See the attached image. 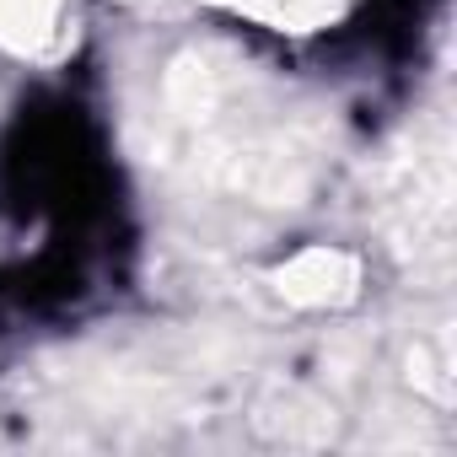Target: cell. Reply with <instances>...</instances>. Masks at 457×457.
Masks as SVG:
<instances>
[{
	"instance_id": "cell-2",
	"label": "cell",
	"mask_w": 457,
	"mask_h": 457,
	"mask_svg": "<svg viewBox=\"0 0 457 457\" xmlns=\"http://www.w3.org/2000/svg\"><path fill=\"white\" fill-rule=\"evenodd\" d=\"M65 0H0V49L12 54H49L60 38Z\"/></svg>"
},
{
	"instance_id": "cell-1",
	"label": "cell",
	"mask_w": 457,
	"mask_h": 457,
	"mask_svg": "<svg viewBox=\"0 0 457 457\" xmlns=\"http://www.w3.org/2000/svg\"><path fill=\"white\" fill-rule=\"evenodd\" d=\"M275 291L291 302V307H307V312H318V307H345V302H355V291H361V259L350 253V248H328V243H307V248H296L286 264H275Z\"/></svg>"
},
{
	"instance_id": "cell-3",
	"label": "cell",
	"mask_w": 457,
	"mask_h": 457,
	"mask_svg": "<svg viewBox=\"0 0 457 457\" xmlns=\"http://www.w3.org/2000/svg\"><path fill=\"white\" fill-rule=\"evenodd\" d=\"M237 12H253V17H270L280 28H307V22H323L334 12V0H232Z\"/></svg>"
}]
</instances>
